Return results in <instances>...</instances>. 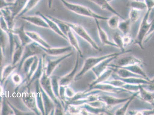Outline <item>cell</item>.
<instances>
[{
	"instance_id": "1",
	"label": "cell",
	"mask_w": 154,
	"mask_h": 115,
	"mask_svg": "<svg viewBox=\"0 0 154 115\" xmlns=\"http://www.w3.org/2000/svg\"><path fill=\"white\" fill-rule=\"evenodd\" d=\"M63 5L71 12L81 16L92 18L93 19L107 20L109 17L102 16L94 12L92 10L83 5L72 3L66 0H61Z\"/></svg>"
},
{
	"instance_id": "2",
	"label": "cell",
	"mask_w": 154,
	"mask_h": 115,
	"mask_svg": "<svg viewBox=\"0 0 154 115\" xmlns=\"http://www.w3.org/2000/svg\"><path fill=\"white\" fill-rule=\"evenodd\" d=\"M152 9H147V11L143 18L138 30V34L135 39V43L138 44L142 50L145 48L143 46V42L146 36L148 33L154 20L151 22L149 21L150 14Z\"/></svg>"
},
{
	"instance_id": "3",
	"label": "cell",
	"mask_w": 154,
	"mask_h": 115,
	"mask_svg": "<svg viewBox=\"0 0 154 115\" xmlns=\"http://www.w3.org/2000/svg\"><path fill=\"white\" fill-rule=\"evenodd\" d=\"M131 51V50H127V51H122V52L118 53H113L107 55L101 56L99 57H91L88 58L85 60L84 66L81 72L78 74L77 77H80L85 75L88 71L91 70L94 67L98 64L101 61L106 59L115 56H119L124 53H129Z\"/></svg>"
},
{
	"instance_id": "4",
	"label": "cell",
	"mask_w": 154,
	"mask_h": 115,
	"mask_svg": "<svg viewBox=\"0 0 154 115\" xmlns=\"http://www.w3.org/2000/svg\"><path fill=\"white\" fill-rule=\"evenodd\" d=\"M65 22L69 26L71 30L74 31L78 36L87 42L94 48L96 50H99V47L97 44L83 26L78 24L70 23L66 21Z\"/></svg>"
},
{
	"instance_id": "5",
	"label": "cell",
	"mask_w": 154,
	"mask_h": 115,
	"mask_svg": "<svg viewBox=\"0 0 154 115\" xmlns=\"http://www.w3.org/2000/svg\"><path fill=\"white\" fill-rule=\"evenodd\" d=\"M142 60L134 56H126L119 58L114 64H109L108 67H124L133 64H142Z\"/></svg>"
},
{
	"instance_id": "6",
	"label": "cell",
	"mask_w": 154,
	"mask_h": 115,
	"mask_svg": "<svg viewBox=\"0 0 154 115\" xmlns=\"http://www.w3.org/2000/svg\"><path fill=\"white\" fill-rule=\"evenodd\" d=\"M130 98H120L110 95L109 94L105 93L99 95V100L104 102L107 107H112L115 105L124 103L129 99Z\"/></svg>"
},
{
	"instance_id": "7",
	"label": "cell",
	"mask_w": 154,
	"mask_h": 115,
	"mask_svg": "<svg viewBox=\"0 0 154 115\" xmlns=\"http://www.w3.org/2000/svg\"><path fill=\"white\" fill-rule=\"evenodd\" d=\"M91 89L100 90L103 92H110V93H118L120 92H129L123 88L117 87L113 85H109V84L101 82L94 85L93 86L90 88Z\"/></svg>"
},
{
	"instance_id": "8",
	"label": "cell",
	"mask_w": 154,
	"mask_h": 115,
	"mask_svg": "<svg viewBox=\"0 0 154 115\" xmlns=\"http://www.w3.org/2000/svg\"><path fill=\"white\" fill-rule=\"evenodd\" d=\"M113 78L121 80L127 84H132V85H150L153 81H149L146 79L143 78H135V77H131L128 78H122L119 77L115 74H112Z\"/></svg>"
},
{
	"instance_id": "9",
	"label": "cell",
	"mask_w": 154,
	"mask_h": 115,
	"mask_svg": "<svg viewBox=\"0 0 154 115\" xmlns=\"http://www.w3.org/2000/svg\"><path fill=\"white\" fill-rule=\"evenodd\" d=\"M118 56L117 55L113 56V57L106 59L103 60V61H101L98 64L92 69V71L94 73L97 78L100 74H101L107 69L108 67V65L109 63L113 61L115 59L117 58Z\"/></svg>"
},
{
	"instance_id": "10",
	"label": "cell",
	"mask_w": 154,
	"mask_h": 115,
	"mask_svg": "<svg viewBox=\"0 0 154 115\" xmlns=\"http://www.w3.org/2000/svg\"><path fill=\"white\" fill-rule=\"evenodd\" d=\"M94 20L96 24L99 38H100L102 43L104 45H108L118 48L117 45L115 44L114 43L112 42L109 40L107 33L101 26L99 22V20L95 19Z\"/></svg>"
},
{
	"instance_id": "11",
	"label": "cell",
	"mask_w": 154,
	"mask_h": 115,
	"mask_svg": "<svg viewBox=\"0 0 154 115\" xmlns=\"http://www.w3.org/2000/svg\"><path fill=\"white\" fill-rule=\"evenodd\" d=\"M21 18L24 20L33 24L35 26L44 28H48V26L45 21L42 18L38 15H29V16H23Z\"/></svg>"
},
{
	"instance_id": "12",
	"label": "cell",
	"mask_w": 154,
	"mask_h": 115,
	"mask_svg": "<svg viewBox=\"0 0 154 115\" xmlns=\"http://www.w3.org/2000/svg\"><path fill=\"white\" fill-rule=\"evenodd\" d=\"M95 4L98 5L102 9L108 11L112 12L115 15H117L123 20H125L124 18L115 9H113L111 5L109 3L107 0H89Z\"/></svg>"
},
{
	"instance_id": "13",
	"label": "cell",
	"mask_w": 154,
	"mask_h": 115,
	"mask_svg": "<svg viewBox=\"0 0 154 115\" xmlns=\"http://www.w3.org/2000/svg\"><path fill=\"white\" fill-rule=\"evenodd\" d=\"M28 1L29 0H15L13 5L9 7L13 17L15 19L21 12Z\"/></svg>"
},
{
	"instance_id": "14",
	"label": "cell",
	"mask_w": 154,
	"mask_h": 115,
	"mask_svg": "<svg viewBox=\"0 0 154 115\" xmlns=\"http://www.w3.org/2000/svg\"><path fill=\"white\" fill-rule=\"evenodd\" d=\"M111 68L113 72L115 73L116 75L121 78H131V77H135V78H143L145 79L141 76L134 73L125 69L121 68V67H114V68L111 67Z\"/></svg>"
},
{
	"instance_id": "15",
	"label": "cell",
	"mask_w": 154,
	"mask_h": 115,
	"mask_svg": "<svg viewBox=\"0 0 154 115\" xmlns=\"http://www.w3.org/2000/svg\"><path fill=\"white\" fill-rule=\"evenodd\" d=\"M36 15H39V16L41 17L44 20L46 23H47L48 26V27L51 28L52 30H54V31L56 32V33L59 34L60 36L66 38V36L62 33V32L61 31L59 28L58 26H57V23H56L54 20L50 19V18H49L48 17H47V15L43 14H42L41 12H36Z\"/></svg>"
},
{
	"instance_id": "16",
	"label": "cell",
	"mask_w": 154,
	"mask_h": 115,
	"mask_svg": "<svg viewBox=\"0 0 154 115\" xmlns=\"http://www.w3.org/2000/svg\"><path fill=\"white\" fill-rule=\"evenodd\" d=\"M139 92L140 97L142 100L154 104V92L148 91L143 87V85H139Z\"/></svg>"
},
{
	"instance_id": "17",
	"label": "cell",
	"mask_w": 154,
	"mask_h": 115,
	"mask_svg": "<svg viewBox=\"0 0 154 115\" xmlns=\"http://www.w3.org/2000/svg\"><path fill=\"white\" fill-rule=\"evenodd\" d=\"M1 10L2 12L3 17L6 22L9 30H13L15 18L13 17L9 7L4 8Z\"/></svg>"
},
{
	"instance_id": "18",
	"label": "cell",
	"mask_w": 154,
	"mask_h": 115,
	"mask_svg": "<svg viewBox=\"0 0 154 115\" xmlns=\"http://www.w3.org/2000/svg\"><path fill=\"white\" fill-rule=\"evenodd\" d=\"M121 67V68L125 69L131 71V72L134 73L141 76L148 81H151V82L152 81L148 78L147 75L144 72L142 68L140 66L139 64H135L127 67ZM113 68H114V67H113Z\"/></svg>"
},
{
	"instance_id": "19",
	"label": "cell",
	"mask_w": 154,
	"mask_h": 115,
	"mask_svg": "<svg viewBox=\"0 0 154 115\" xmlns=\"http://www.w3.org/2000/svg\"><path fill=\"white\" fill-rule=\"evenodd\" d=\"M113 72V71L111 67H108L107 69L104 72L102 73L97 78L96 80L94 81L91 84L90 88L97 84L103 82V81L108 79L111 76Z\"/></svg>"
},
{
	"instance_id": "20",
	"label": "cell",
	"mask_w": 154,
	"mask_h": 115,
	"mask_svg": "<svg viewBox=\"0 0 154 115\" xmlns=\"http://www.w3.org/2000/svg\"><path fill=\"white\" fill-rule=\"evenodd\" d=\"M47 17H48L50 19L52 20H54V22H55L57 26H58L61 31L62 32V33L64 35L67 34L68 32L70 29H71L70 27L68 26L67 24L66 23L65 21L61 20L59 19H57L55 17H54L50 15H47Z\"/></svg>"
},
{
	"instance_id": "21",
	"label": "cell",
	"mask_w": 154,
	"mask_h": 115,
	"mask_svg": "<svg viewBox=\"0 0 154 115\" xmlns=\"http://www.w3.org/2000/svg\"><path fill=\"white\" fill-rule=\"evenodd\" d=\"M41 0H29L20 13L17 17H21L34 8Z\"/></svg>"
},
{
	"instance_id": "22",
	"label": "cell",
	"mask_w": 154,
	"mask_h": 115,
	"mask_svg": "<svg viewBox=\"0 0 154 115\" xmlns=\"http://www.w3.org/2000/svg\"><path fill=\"white\" fill-rule=\"evenodd\" d=\"M138 94H139V92H135V93H134L133 95V96L131 97L129 99L125 102L126 103L122 106L121 107H120L118 110H116L115 113L116 115H125V113H126L127 110H128L129 106L131 104V102L132 101L133 99L138 95Z\"/></svg>"
},
{
	"instance_id": "23",
	"label": "cell",
	"mask_w": 154,
	"mask_h": 115,
	"mask_svg": "<svg viewBox=\"0 0 154 115\" xmlns=\"http://www.w3.org/2000/svg\"><path fill=\"white\" fill-rule=\"evenodd\" d=\"M131 23L129 19L123 20L122 21H120L118 28L124 35L128 34L131 29Z\"/></svg>"
},
{
	"instance_id": "24",
	"label": "cell",
	"mask_w": 154,
	"mask_h": 115,
	"mask_svg": "<svg viewBox=\"0 0 154 115\" xmlns=\"http://www.w3.org/2000/svg\"><path fill=\"white\" fill-rule=\"evenodd\" d=\"M69 38V39L70 42L71 44L74 46L75 48L79 51L81 57H82V51H81L80 48L79 43H78V40L73 32L71 29L67 33Z\"/></svg>"
},
{
	"instance_id": "25",
	"label": "cell",
	"mask_w": 154,
	"mask_h": 115,
	"mask_svg": "<svg viewBox=\"0 0 154 115\" xmlns=\"http://www.w3.org/2000/svg\"><path fill=\"white\" fill-rule=\"evenodd\" d=\"M119 17L117 15H112L107 19V24L109 27L112 29H116L118 28L119 23Z\"/></svg>"
},
{
	"instance_id": "26",
	"label": "cell",
	"mask_w": 154,
	"mask_h": 115,
	"mask_svg": "<svg viewBox=\"0 0 154 115\" xmlns=\"http://www.w3.org/2000/svg\"><path fill=\"white\" fill-rule=\"evenodd\" d=\"M130 6L132 9L141 11H143L144 10H147L146 5L145 3L143 1H142L140 0L131 1L130 2Z\"/></svg>"
},
{
	"instance_id": "27",
	"label": "cell",
	"mask_w": 154,
	"mask_h": 115,
	"mask_svg": "<svg viewBox=\"0 0 154 115\" xmlns=\"http://www.w3.org/2000/svg\"><path fill=\"white\" fill-rule=\"evenodd\" d=\"M113 39L115 44L118 47V48L121 49L122 51H125L124 49V43H123L122 36L118 32H116L113 36Z\"/></svg>"
},
{
	"instance_id": "28",
	"label": "cell",
	"mask_w": 154,
	"mask_h": 115,
	"mask_svg": "<svg viewBox=\"0 0 154 115\" xmlns=\"http://www.w3.org/2000/svg\"><path fill=\"white\" fill-rule=\"evenodd\" d=\"M140 15L141 11L131 8L129 14V19L131 23H135L139 20Z\"/></svg>"
},
{
	"instance_id": "29",
	"label": "cell",
	"mask_w": 154,
	"mask_h": 115,
	"mask_svg": "<svg viewBox=\"0 0 154 115\" xmlns=\"http://www.w3.org/2000/svg\"><path fill=\"white\" fill-rule=\"evenodd\" d=\"M26 33L28 36H29L32 39H33V40H35L36 41L42 43V44L43 45L46 44V43L44 41V40H43L37 33H35L34 32H26Z\"/></svg>"
},
{
	"instance_id": "30",
	"label": "cell",
	"mask_w": 154,
	"mask_h": 115,
	"mask_svg": "<svg viewBox=\"0 0 154 115\" xmlns=\"http://www.w3.org/2000/svg\"><path fill=\"white\" fill-rule=\"evenodd\" d=\"M123 43H124V47L126 46H128L133 42V40L131 35L128 34L122 36Z\"/></svg>"
},
{
	"instance_id": "31",
	"label": "cell",
	"mask_w": 154,
	"mask_h": 115,
	"mask_svg": "<svg viewBox=\"0 0 154 115\" xmlns=\"http://www.w3.org/2000/svg\"><path fill=\"white\" fill-rule=\"evenodd\" d=\"M13 3L8 2L5 0H0V10L11 7L13 5Z\"/></svg>"
},
{
	"instance_id": "32",
	"label": "cell",
	"mask_w": 154,
	"mask_h": 115,
	"mask_svg": "<svg viewBox=\"0 0 154 115\" xmlns=\"http://www.w3.org/2000/svg\"><path fill=\"white\" fill-rule=\"evenodd\" d=\"M146 5L147 9H152L154 8V0H143Z\"/></svg>"
},
{
	"instance_id": "33",
	"label": "cell",
	"mask_w": 154,
	"mask_h": 115,
	"mask_svg": "<svg viewBox=\"0 0 154 115\" xmlns=\"http://www.w3.org/2000/svg\"><path fill=\"white\" fill-rule=\"evenodd\" d=\"M54 0H48V6L49 8H51Z\"/></svg>"
},
{
	"instance_id": "34",
	"label": "cell",
	"mask_w": 154,
	"mask_h": 115,
	"mask_svg": "<svg viewBox=\"0 0 154 115\" xmlns=\"http://www.w3.org/2000/svg\"><path fill=\"white\" fill-rule=\"evenodd\" d=\"M7 2L9 3H14L15 0H5Z\"/></svg>"
},
{
	"instance_id": "35",
	"label": "cell",
	"mask_w": 154,
	"mask_h": 115,
	"mask_svg": "<svg viewBox=\"0 0 154 115\" xmlns=\"http://www.w3.org/2000/svg\"><path fill=\"white\" fill-rule=\"evenodd\" d=\"M2 16V11H1V10H0V17H1V16Z\"/></svg>"
},
{
	"instance_id": "36",
	"label": "cell",
	"mask_w": 154,
	"mask_h": 115,
	"mask_svg": "<svg viewBox=\"0 0 154 115\" xmlns=\"http://www.w3.org/2000/svg\"><path fill=\"white\" fill-rule=\"evenodd\" d=\"M131 1H137V0H131Z\"/></svg>"
},
{
	"instance_id": "37",
	"label": "cell",
	"mask_w": 154,
	"mask_h": 115,
	"mask_svg": "<svg viewBox=\"0 0 154 115\" xmlns=\"http://www.w3.org/2000/svg\"><path fill=\"white\" fill-rule=\"evenodd\" d=\"M108 1V2L109 1V0H107Z\"/></svg>"
},
{
	"instance_id": "38",
	"label": "cell",
	"mask_w": 154,
	"mask_h": 115,
	"mask_svg": "<svg viewBox=\"0 0 154 115\" xmlns=\"http://www.w3.org/2000/svg\"><path fill=\"white\" fill-rule=\"evenodd\" d=\"M109 1H110V0H109Z\"/></svg>"
}]
</instances>
